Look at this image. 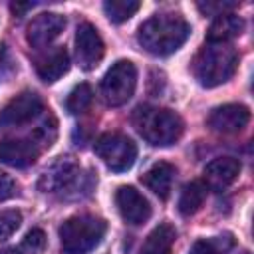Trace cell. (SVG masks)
Here are the masks:
<instances>
[{
  "mask_svg": "<svg viewBox=\"0 0 254 254\" xmlns=\"http://www.w3.org/2000/svg\"><path fill=\"white\" fill-rule=\"evenodd\" d=\"M236 8V2H198V10L204 14V16H220V14H226L228 10Z\"/></svg>",
  "mask_w": 254,
  "mask_h": 254,
  "instance_id": "25",
  "label": "cell"
},
{
  "mask_svg": "<svg viewBox=\"0 0 254 254\" xmlns=\"http://www.w3.org/2000/svg\"><path fill=\"white\" fill-rule=\"evenodd\" d=\"M137 87V67L129 60L115 62L101 79V97L107 105L119 107L127 103Z\"/></svg>",
  "mask_w": 254,
  "mask_h": 254,
  "instance_id": "6",
  "label": "cell"
},
{
  "mask_svg": "<svg viewBox=\"0 0 254 254\" xmlns=\"http://www.w3.org/2000/svg\"><path fill=\"white\" fill-rule=\"evenodd\" d=\"M69 69V54L64 46H56L50 52H44L36 60V73L42 81L54 83L64 77Z\"/></svg>",
  "mask_w": 254,
  "mask_h": 254,
  "instance_id": "14",
  "label": "cell"
},
{
  "mask_svg": "<svg viewBox=\"0 0 254 254\" xmlns=\"http://www.w3.org/2000/svg\"><path fill=\"white\" fill-rule=\"evenodd\" d=\"M91 101H93V89H91V85L89 83H79V85H75L69 91V95L65 99V109L71 115H79V113H83V111L89 109Z\"/></svg>",
  "mask_w": 254,
  "mask_h": 254,
  "instance_id": "21",
  "label": "cell"
},
{
  "mask_svg": "<svg viewBox=\"0 0 254 254\" xmlns=\"http://www.w3.org/2000/svg\"><path fill=\"white\" fill-rule=\"evenodd\" d=\"M238 65V52L232 44L206 42L192 60V73L202 87H216L226 83Z\"/></svg>",
  "mask_w": 254,
  "mask_h": 254,
  "instance_id": "2",
  "label": "cell"
},
{
  "mask_svg": "<svg viewBox=\"0 0 254 254\" xmlns=\"http://www.w3.org/2000/svg\"><path fill=\"white\" fill-rule=\"evenodd\" d=\"M244 30V20L232 12L220 14L216 16L206 32V42L210 44H230V40H234L236 36H240Z\"/></svg>",
  "mask_w": 254,
  "mask_h": 254,
  "instance_id": "17",
  "label": "cell"
},
{
  "mask_svg": "<svg viewBox=\"0 0 254 254\" xmlns=\"http://www.w3.org/2000/svg\"><path fill=\"white\" fill-rule=\"evenodd\" d=\"M64 28H65V18L62 14L44 12L28 24V32H26L28 44L34 48H44L52 44L64 32Z\"/></svg>",
  "mask_w": 254,
  "mask_h": 254,
  "instance_id": "11",
  "label": "cell"
},
{
  "mask_svg": "<svg viewBox=\"0 0 254 254\" xmlns=\"http://www.w3.org/2000/svg\"><path fill=\"white\" fill-rule=\"evenodd\" d=\"M42 192H56L64 198H77L89 194L93 187L91 173H85L71 157H60L40 179Z\"/></svg>",
  "mask_w": 254,
  "mask_h": 254,
  "instance_id": "4",
  "label": "cell"
},
{
  "mask_svg": "<svg viewBox=\"0 0 254 254\" xmlns=\"http://www.w3.org/2000/svg\"><path fill=\"white\" fill-rule=\"evenodd\" d=\"M240 161L234 157H218L214 161H210L204 167V185L214 189V190H222L228 185H232L238 175H240Z\"/></svg>",
  "mask_w": 254,
  "mask_h": 254,
  "instance_id": "15",
  "label": "cell"
},
{
  "mask_svg": "<svg viewBox=\"0 0 254 254\" xmlns=\"http://www.w3.org/2000/svg\"><path fill=\"white\" fill-rule=\"evenodd\" d=\"M32 6H34V4H30V2H28V4H18V2H16V4H12L10 8H12V12H14L16 16H22V14H24L26 10H30Z\"/></svg>",
  "mask_w": 254,
  "mask_h": 254,
  "instance_id": "27",
  "label": "cell"
},
{
  "mask_svg": "<svg viewBox=\"0 0 254 254\" xmlns=\"http://www.w3.org/2000/svg\"><path fill=\"white\" fill-rule=\"evenodd\" d=\"M230 246H232V240L228 236L226 238H222V236H216V238H200V240H196L190 246L189 254H222Z\"/></svg>",
  "mask_w": 254,
  "mask_h": 254,
  "instance_id": "22",
  "label": "cell"
},
{
  "mask_svg": "<svg viewBox=\"0 0 254 254\" xmlns=\"http://www.w3.org/2000/svg\"><path fill=\"white\" fill-rule=\"evenodd\" d=\"M137 133L153 147H171L183 135V119L165 107L141 105L133 113Z\"/></svg>",
  "mask_w": 254,
  "mask_h": 254,
  "instance_id": "3",
  "label": "cell"
},
{
  "mask_svg": "<svg viewBox=\"0 0 254 254\" xmlns=\"http://www.w3.org/2000/svg\"><path fill=\"white\" fill-rule=\"evenodd\" d=\"M139 8H141V2H137V0H107V2H103V12L113 24L127 22L129 18H133L139 12Z\"/></svg>",
  "mask_w": 254,
  "mask_h": 254,
  "instance_id": "20",
  "label": "cell"
},
{
  "mask_svg": "<svg viewBox=\"0 0 254 254\" xmlns=\"http://www.w3.org/2000/svg\"><path fill=\"white\" fill-rule=\"evenodd\" d=\"M206 192H208V187L204 185V181H190L183 187L181 190V196H179V212L183 216H190L194 212L200 210V206L204 204L206 200Z\"/></svg>",
  "mask_w": 254,
  "mask_h": 254,
  "instance_id": "19",
  "label": "cell"
},
{
  "mask_svg": "<svg viewBox=\"0 0 254 254\" xmlns=\"http://www.w3.org/2000/svg\"><path fill=\"white\" fill-rule=\"evenodd\" d=\"M22 224V214L18 210H4L0 212V240L10 238Z\"/></svg>",
  "mask_w": 254,
  "mask_h": 254,
  "instance_id": "24",
  "label": "cell"
},
{
  "mask_svg": "<svg viewBox=\"0 0 254 254\" xmlns=\"http://www.w3.org/2000/svg\"><path fill=\"white\" fill-rule=\"evenodd\" d=\"M105 44L97 28L89 22H81L75 30V60L77 65L85 71H91L103 58Z\"/></svg>",
  "mask_w": 254,
  "mask_h": 254,
  "instance_id": "9",
  "label": "cell"
},
{
  "mask_svg": "<svg viewBox=\"0 0 254 254\" xmlns=\"http://www.w3.org/2000/svg\"><path fill=\"white\" fill-rule=\"evenodd\" d=\"M190 24L175 12L155 14L137 30L139 46L153 56H169L177 52L189 38Z\"/></svg>",
  "mask_w": 254,
  "mask_h": 254,
  "instance_id": "1",
  "label": "cell"
},
{
  "mask_svg": "<svg viewBox=\"0 0 254 254\" xmlns=\"http://www.w3.org/2000/svg\"><path fill=\"white\" fill-rule=\"evenodd\" d=\"M93 149L101 163L113 173H125L137 161V145L123 133H103L97 137Z\"/></svg>",
  "mask_w": 254,
  "mask_h": 254,
  "instance_id": "7",
  "label": "cell"
},
{
  "mask_svg": "<svg viewBox=\"0 0 254 254\" xmlns=\"http://www.w3.org/2000/svg\"><path fill=\"white\" fill-rule=\"evenodd\" d=\"M0 254H18L16 248H8V250H0Z\"/></svg>",
  "mask_w": 254,
  "mask_h": 254,
  "instance_id": "28",
  "label": "cell"
},
{
  "mask_svg": "<svg viewBox=\"0 0 254 254\" xmlns=\"http://www.w3.org/2000/svg\"><path fill=\"white\" fill-rule=\"evenodd\" d=\"M115 204H117V210H119L121 218L131 226H139V224L147 222L149 216H151L149 200L131 185H123V187L117 189Z\"/></svg>",
  "mask_w": 254,
  "mask_h": 254,
  "instance_id": "10",
  "label": "cell"
},
{
  "mask_svg": "<svg viewBox=\"0 0 254 254\" xmlns=\"http://www.w3.org/2000/svg\"><path fill=\"white\" fill-rule=\"evenodd\" d=\"M250 119V111L246 105L242 103H224L216 109H212V113L208 115V125L212 131L216 133H238L246 127Z\"/></svg>",
  "mask_w": 254,
  "mask_h": 254,
  "instance_id": "12",
  "label": "cell"
},
{
  "mask_svg": "<svg viewBox=\"0 0 254 254\" xmlns=\"http://www.w3.org/2000/svg\"><path fill=\"white\" fill-rule=\"evenodd\" d=\"M44 111V101L38 93L34 91H22L14 99H10L2 111H0V129L6 127H18L34 117H38Z\"/></svg>",
  "mask_w": 254,
  "mask_h": 254,
  "instance_id": "8",
  "label": "cell"
},
{
  "mask_svg": "<svg viewBox=\"0 0 254 254\" xmlns=\"http://www.w3.org/2000/svg\"><path fill=\"white\" fill-rule=\"evenodd\" d=\"M175 175H177V169L167 163V161H159L155 165H151L147 169V173L141 177L143 185L153 190L159 198H169L171 194V189H173V181H175Z\"/></svg>",
  "mask_w": 254,
  "mask_h": 254,
  "instance_id": "16",
  "label": "cell"
},
{
  "mask_svg": "<svg viewBox=\"0 0 254 254\" xmlns=\"http://www.w3.org/2000/svg\"><path fill=\"white\" fill-rule=\"evenodd\" d=\"M42 147L30 139H4L0 141V163L16 169H26L36 163Z\"/></svg>",
  "mask_w": 254,
  "mask_h": 254,
  "instance_id": "13",
  "label": "cell"
},
{
  "mask_svg": "<svg viewBox=\"0 0 254 254\" xmlns=\"http://www.w3.org/2000/svg\"><path fill=\"white\" fill-rule=\"evenodd\" d=\"M107 230V222L93 214H75L62 222L60 246L64 254H87L91 252L103 238Z\"/></svg>",
  "mask_w": 254,
  "mask_h": 254,
  "instance_id": "5",
  "label": "cell"
},
{
  "mask_svg": "<svg viewBox=\"0 0 254 254\" xmlns=\"http://www.w3.org/2000/svg\"><path fill=\"white\" fill-rule=\"evenodd\" d=\"M177 240V230L169 222H161L155 226L145 238L139 254H171V248Z\"/></svg>",
  "mask_w": 254,
  "mask_h": 254,
  "instance_id": "18",
  "label": "cell"
},
{
  "mask_svg": "<svg viewBox=\"0 0 254 254\" xmlns=\"http://www.w3.org/2000/svg\"><path fill=\"white\" fill-rule=\"evenodd\" d=\"M44 248H46V232L42 228H32L24 236L18 252H22V254H40Z\"/></svg>",
  "mask_w": 254,
  "mask_h": 254,
  "instance_id": "23",
  "label": "cell"
},
{
  "mask_svg": "<svg viewBox=\"0 0 254 254\" xmlns=\"http://www.w3.org/2000/svg\"><path fill=\"white\" fill-rule=\"evenodd\" d=\"M16 192H18V185H16V181H14L8 173L0 171V202L12 198Z\"/></svg>",
  "mask_w": 254,
  "mask_h": 254,
  "instance_id": "26",
  "label": "cell"
}]
</instances>
